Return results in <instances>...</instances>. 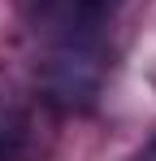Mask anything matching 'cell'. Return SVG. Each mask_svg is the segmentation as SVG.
Wrapping results in <instances>:
<instances>
[{"label": "cell", "mask_w": 156, "mask_h": 161, "mask_svg": "<svg viewBox=\"0 0 156 161\" xmlns=\"http://www.w3.org/2000/svg\"><path fill=\"white\" fill-rule=\"evenodd\" d=\"M26 153V122L18 113H0V161H22Z\"/></svg>", "instance_id": "obj_1"}]
</instances>
